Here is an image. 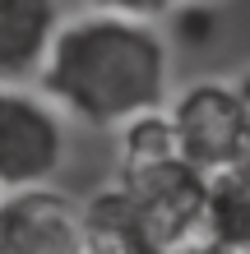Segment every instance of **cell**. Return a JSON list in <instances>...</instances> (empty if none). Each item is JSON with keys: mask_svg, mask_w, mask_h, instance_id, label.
Returning a JSON list of instances; mask_svg holds the SVG:
<instances>
[{"mask_svg": "<svg viewBox=\"0 0 250 254\" xmlns=\"http://www.w3.org/2000/svg\"><path fill=\"white\" fill-rule=\"evenodd\" d=\"M37 88L70 121L121 129L171 102V42L158 19L111 9L70 14L51 42Z\"/></svg>", "mask_w": 250, "mask_h": 254, "instance_id": "obj_1", "label": "cell"}, {"mask_svg": "<svg viewBox=\"0 0 250 254\" xmlns=\"http://www.w3.org/2000/svg\"><path fill=\"white\" fill-rule=\"evenodd\" d=\"M70 162V116L37 83H0V194L56 185Z\"/></svg>", "mask_w": 250, "mask_h": 254, "instance_id": "obj_2", "label": "cell"}, {"mask_svg": "<svg viewBox=\"0 0 250 254\" xmlns=\"http://www.w3.org/2000/svg\"><path fill=\"white\" fill-rule=\"evenodd\" d=\"M116 185L135 203L158 250H176L199 236L209 176H199L190 162L163 157V162H144V167H116Z\"/></svg>", "mask_w": 250, "mask_h": 254, "instance_id": "obj_3", "label": "cell"}, {"mask_svg": "<svg viewBox=\"0 0 250 254\" xmlns=\"http://www.w3.org/2000/svg\"><path fill=\"white\" fill-rule=\"evenodd\" d=\"M176 157L199 176L227 171L241 162V102L227 79H199L167 102Z\"/></svg>", "mask_w": 250, "mask_h": 254, "instance_id": "obj_4", "label": "cell"}, {"mask_svg": "<svg viewBox=\"0 0 250 254\" xmlns=\"http://www.w3.org/2000/svg\"><path fill=\"white\" fill-rule=\"evenodd\" d=\"M0 254H83L79 199L56 185L0 194Z\"/></svg>", "mask_w": 250, "mask_h": 254, "instance_id": "obj_5", "label": "cell"}, {"mask_svg": "<svg viewBox=\"0 0 250 254\" xmlns=\"http://www.w3.org/2000/svg\"><path fill=\"white\" fill-rule=\"evenodd\" d=\"M61 23V0H0V83H37Z\"/></svg>", "mask_w": 250, "mask_h": 254, "instance_id": "obj_6", "label": "cell"}, {"mask_svg": "<svg viewBox=\"0 0 250 254\" xmlns=\"http://www.w3.org/2000/svg\"><path fill=\"white\" fill-rule=\"evenodd\" d=\"M79 222H83V254H163L116 181L79 199Z\"/></svg>", "mask_w": 250, "mask_h": 254, "instance_id": "obj_7", "label": "cell"}, {"mask_svg": "<svg viewBox=\"0 0 250 254\" xmlns=\"http://www.w3.org/2000/svg\"><path fill=\"white\" fill-rule=\"evenodd\" d=\"M199 236L232 254H250V167L246 162L209 176Z\"/></svg>", "mask_w": 250, "mask_h": 254, "instance_id": "obj_8", "label": "cell"}, {"mask_svg": "<svg viewBox=\"0 0 250 254\" xmlns=\"http://www.w3.org/2000/svg\"><path fill=\"white\" fill-rule=\"evenodd\" d=\"M163 157H176L167 107L135 116V121H125L116 129V167H144V162H163Z\"/></svg>", "mask_w": 250, "mask_h": 254, "instance_id": "obj_9", "label": "cell"}, {"mask_svg": "<svg viewBox=\"0 0 250 254\" xmlns=\"http://www.w3.org/2000/svg\"><path fill=\"white\" fill-rule=\"evenodd\" d=\"M163 19H167V28H171V37H167L171 47L204 51V47L218 37V9H213V0H176Z\"/></svg>", "mask_w": 250, "mask_h": 254, "instance_id": "obj_10", "label": "cell"}, {"mask_svg": "<svg viewBox=\"0 0 250 254\" xmlns=\"http://www.w3.org/2000/svg\"><path fill=\"white\" fill-rule=\"evenodd\" d=\"M176 5V0H93V9H111V14H135V19H158Z\"/></svg>", "mask_w": 250, "mask_h": 254, "instance_id": "obj_11", "label": "cell"}, {"mask_svg": "<svg viewBox=\"0 0 250 254\" xmlns=\"http://www.w3.org/2000/svg\"><path fill=\"white\" fill-rule=\"evenodd\" d=\"M232 88H237V102H241V162L250 167V69L241 79H232Z\"/></svg>", "mask_w": 250, "mask_h": 254, "instance_id": "obj_12", "label": "cell"}, {"mask_svg": "<svg viewBox=\"0 0 250 254\" xmlns=\"http://www.w3.org/2000/svg\"><path fill=\"white\" fill-rule=\"evenodd\" d=\"M163 254H232L223 245H213V241H204V236H195V241H185V245H176V250H163Z\"/></svg>", "mask_w": 250, "mask_h": 254, "instance_id": "obj_13", "label": "cell"}]
</instances>
